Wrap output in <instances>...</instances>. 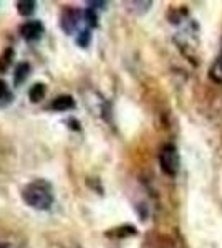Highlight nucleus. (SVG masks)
<instances>
[{
	"label": "nucleus",
	"instance_id": "1",
	"mask_svg": "<svg viewBox=\"0 0 222 248\" xmlns=\"http://www.w3.org/2000/svg\"><path fill=\"white\" fill-rule=\"evenodd\" d=\"M22 199L28 207L35 210H48L53 205L55 195L51 184L45 179H37V181L27 184L22 190Z\"/></svg>",
	"mask_w": 222,
	"mask_h": 248
},
{
	"label": "nucleus",
	"instance_id": "2",
	"mask_svg": "<svg viewBox=\"0 0 222 248\" xmlns=\"http://www.w3.org/2000/svg\"><path fill=\"white\" fill-rule=\"evenodd\" d=\"M159 164L164 174L171 175V177H174L177 172H179V167H181L179 153H177V149L172 144L163 146V149H161V153H159Z\"/></svg>",
	"mask_w": 222,
	"mask_h": 248
},
{
	"label": "nucleus",
	"instance_id": "3",
	"mask_svg": "<svg viewBox=\"0 0 222 248\" xmlns=\"http://www.w3.org/2000/svg\"><path fill=\"white\" fill-rule=\"evenodd\" d=\"M82 23L85 25L83 10H76V9H71V7H65V9L62 10V15H60V27H62V30L65 31L67 35L75 33L76 30H82L80 29Z\"/></svg>",
	"mask_w": 222,
	"mask_h": 248
},
{
	"label": "nucleus",
	"instance_id": "4",
	"mask_svg": "<svg viewBox=\"0 0 222 248\" xmlns=\"http://www.w3.org/2000/svg\"><path fill=\"white\" fill-rule=\"evenodd\" d=\"M20 35L27 40V42H37L43 35V25L38 20H28L20 27Z\"/></svg>",
	"mask_w": 222,
	"mask_h": 248
},
{
	"label": "nucleus",
	"instance_id": "5",
	"mask_svg": "<svg viewBox=\"0 0 222 248\" xmlns=\"http://www.w3.org/2000/svg\"><path fill=\"white\" fill-rule=\"evenodd\" d=\"M75 99L71 98V96H58V98H55L53 101L50 103V106H48V109L51 111H58V113H63V111H71L75 109Z\"/></svg>",
	"mask_w": 222,
	"mask_h": 248
},
{
	"label": "nucleus",
	"instance_id": "6",
	"mask_svg": "<svg viewBox=\"0 0 222 248\" xmlns=\"http://www.w3.org/2000/svg\"><path fill=\"white\" fill-rule=\"evenodd\" d=\"M209 78L216 85H222V55H219L209 68Z\"/></svg>",
	"mask_w": 222,
	"mask_h": 248
},
{
	"label": "nucleus",
	"instance_id": "7",
	"mask_svg": "<svg viewBox=\"0 0 222 248\" xmlns=\"http://www.w3.org/2000/svg\"><path fill=\"white\" fill-rule=\"evenodd\" d=\"M45 93H47L45 85L37 83V85H34L30 88V91H28V98H30L32 103H40L43 99V96H45Z\"/></svg>",
	"mask_w": 222,
	"mask_h": 248
},
{
	"label": "nucleus",
	"instance_id": "8",
	"mask_svg": "<svg viewBox=\"0 0 222 248\" xmlns=\"http://www.w3.org/2000/svg\"><path fill=\"white\" fill-rule=\"evenodd\" d=\"M35 7H37V3L32 2V0H20V2H17V10L23 17H30L35 12Z\"/></svg>",
	"mask_w": 222,
	"mask_h": 248
},
{
	"label": "nucleus",
	"instance_id": "9",
	"mask_svg": "<svg viewBox=\"0 0 222 248\" xmlns=\"http://www.w3.org/2000/svg\"><path fill=\"white\" fill-rule=\"evenodd\" d=\"M28 71H30V66H28L27 63H20L17 66V70H15V77H14L15 85H22V83L25 81L28 77Z\"/></svg>",
	"mask_w": 222,
	"mask_h": 248
},
{
	"label": "nucleus",
	"instance_id": "10",
	"mask_svg": "<svg viewBox=\"0 0 222 248\" xmlns=\"http://www.w3.org/2000/svg\"><path fill=\"white\" fill-rule=\"evenodd\" d=\"M91 42V29H82L76 37V43L82 48H86Z\"/></svg>",
	"mask_w": 222,
	"mask_h": 248
},
{
	"label": "nucleus",
	"instance_id": "11",
	"mask_svg": "<svg viewBox=\"0 0 222 248\" xmlns=\"http://www.w3.org/2000/svg\"><path fill=\"white\" fill-rule=\"evenodd\" d=\"M10 90L9 86H7L5 81H2L0 79V101H3V99H10Z\"/></svg>",
	"mask_w": 222,
	"mask_h": 248
},
{
	"label": "nucleus",
	"instance_id": "12",
	"mask_svg": "<svg viewBox=\"0 0 222 248\" xmlns=\"http://www.w3.org/2000/svg\"><path fill=\"white\" fill-rule=\"evenodd\" d=\"M10 58H12V51L9 50V53H7V57L3 55L2 58H0V71H3V70H7L10 65Z\"/></svg>",
	"mask_w": 222,
	"mask_h": 248
},
{
	"label": "nucleus",
	"instance_id": "13",
	"mask_svg": "<svg viewBox=\"0 0 222 248\" xmlns=\"http://www.w3.org/2000/svg\"><path fill=\"white\" fill-rule=\"evenodd\" d=\"M0 248H7L5 245H2V243H0Z\"/></svg>",
	"mask_w": 222,
	"mask_h": 248
}]
</instances>
